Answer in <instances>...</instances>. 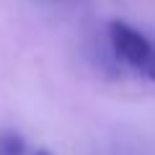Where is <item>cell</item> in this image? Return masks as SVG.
<instances>
[{"instance_id":"6da1fadb","label":"cell","mask_w":155,"mask_h":155,"mask_svg":"<svg viewBox=\"0 0 155 155\" xmlns=\"http://www.w3.org/2000/svg\"><path fill=\"white\" fill-rule=\"evenodd\" d=\"M109 39H111V47H114L116 54L122 57V60H127L129 65H134L137 70H142V67L147 65V60L155 52L153 44H150L142 34L134 31L132 26H127V23H122V21H111Z\"/></svg>"},{"instance_id":"7a4b0ae2","label":"cell","mask_w":155,"mask_h":155,"mask_svg":"<svg viewBox=\"0 0 155 155\" xmlns=\"http://www.w3.org/2000/svg\"><path fill=\"white\" fill-rule=\"evenodd\" d=\"M23 150H26V142L16 132L0 134V155H23Z\"/></svg>"},{"instance_id":"3957f363","label":"cell","mask_w":155,"mask_h":155,"mask_svg":"<svg viewBox=\"0 0 155 155\" xmlns=\"http://www.w3.org/2000/svg\"><path fill=\"white\" fill-rule=\"evenodd\" d=\"M142 72H145V75L150 78V80H155V52H153V57L147 60V65L142 67Z\"/></svg>"},{"instance_id":"277c9868","label":"cell","mask_w":155,"mask_h":155,"mask_svg":"<svg viewBox=\"0 0 155 155\" xmlns=\"http://www.w3.org/2000/svg\"><path fill=\"white\" fill-rule=\"evenodd\" d=\"M34 155H52V153H49V150H36Z\"/></svg>"}]
</instances>
